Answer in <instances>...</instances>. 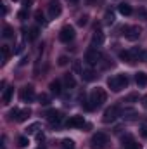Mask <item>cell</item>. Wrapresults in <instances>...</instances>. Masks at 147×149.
Wrapping results in <instances>:
<instances>
[{
    "label": "cell",
    "mask_w": 147,
    "mask_h": 149,
    "mask_svg": "<svg viewBox=\"0 0 147 149\" xmlns=\"http://www.w3.org/2000/svg\"><path fill=\"white\" fill-rule=\"evenodd\" d=\"M123 35L128 38V40H137V38L140 37V28L139 26H125L123 28Z\"/></svg>",
    "instance_id": "7"
},
{
    "label": "cell",
    "mask_w": 147,
    "mask_h": 149,
    "mask_svg": "<svg viewBox=\"0 0 147 149\" xmlns=\"http://www.w3.org/2000/svg\"><path fill=\"white\" fill-rule=\"evenodd\" d=\"M121 116H123L125 120H135V116H137V111H135V109H123Z\"/></svg>",
    "instance_id": "20"
},
{
    "label": "cell",
    "mask_w": 147,
    "mask_h": 149,
    "mask_svg": "<svg viewBox=\"0 0 147 149\" xmlns=\"http://www.w3.org/2000/svg\"><path fill=\"white\" fill-rule=\"evenodd\" d=\"M92 43H94V45H102V43H104V33H102L101 28H95L94 37H92Z\"/></svg>",
    "instance_id": "11"
},
{
    "label": "cell",
    "mask_w": 147,
    "mask_h": 149,
    "mask_svg": "<svg viewBox=\"0 0 147 149\" xmlns=\"http://www.w3.org/2000/svg\"><path fill=\"white\" fill-rule=\"evenodd\" d=\"M3 38H12L14 37V30L10 28V26H3Z\"/></svg>",
    "instance_id": "24"
},
{
    "label": "cell",
    "mask_w": 147,
    "mask_h": 149,
    "mask_svg": "<svg viewBox=\"0 0 147 149\" xmlns=\"http://www.w3.org/2000/svg\"><path fill=\"white\" fill-rule=\"evenodd\" d=\"M95 71L94 70H90V68H85L83 71H81V78L85 80V81H92V80H95Z\"/></svg>",
    "instance_id": "13"
},
{
    "label": "cell",
    "mask_w": 147,
    "mask_h": 149,
    "mask_svg": "<svg viewBox=\"0 0 147 149\" xmlns=\"http://www.w3.org/2000/svg\"><path fill=\"white\" fill-rule=\"evenodd\" d=\"M28 144H30L28 137H24V135H23V137H19V139H17V146H19V148H26Z\"/></svg>",
    "instance_id": "27"
},
{
    "label": "cell",
    "mask_w": 147,
    "mask_h": 149,
    "mask_svg": "<svg viewBox=\"0 0 147 149\" xmlns=\"http://www.w3.org/2000/svg\"><path fill=\"white\" fill-rule=\"evenodd\" d=\"M106 99H107V94H106V90H104V88H101V87L94 88V90H92V94H90L92 108H99V106H102V104L106 102Z\"/></svg>",
    "instance_id": "1"
},
{
    "label": "cell",
    "mask_w": 147,
    "mask_h": 149,
    "mask_svg": "<svg viewBox=\"0 0 147 149\" xmlns=\"http://www.w3.org/2000/svg\"><path fill=\"white\" fill-rule=\"evenodd\" d=\"M125 149H142V148H140V144H137V142L133 141L132 144H128V146H126V148H125Z\"/></svg>",
    "instance_id": "34"
},
{
    "label": "cell",
    "mask_w": 147,
    "mask_h": 149,
    "mask_svg": "<svg viewBox=\"0 0 147 149\" xmlns=\"http://www.w3.org/2000/svg\"><path fill=\"white\" fill-rule=\"evenodd\" d=\"M69 2H71V3H78V2H80V0H69Z\"/></svg>",
    "instance_id": "43"
},
{
    "label": "cell",
    "mask_w": 147,
    "mask_h": 149,
    "mask_svg": "<svg viewBox=\"0 0 147 149\" xmlns=\"http://www.w3.org/2000/svg\"><path fill=\"white\" fill-rule=\"evenodd\" d=\"M14 2H17V0H14Z\"/></svg>",
    "instance_id": "44"
},
{
    "label": "cell",
    "mask_w": 147,
    "mask_h": 149,
    "mask_svg": "<svg viewBox=\"0 0 147 149\" xmlns=\"http://www.w3.org/2000/svg\"><path fill=\"white\" fill-rule=\"evenodd\" d=\"M104 19H106L107 24H112V23H114V12H112V10H107L106 16H104Z\"/></svg>",
    "instance_id": "26"
},
{
    "label": "cell",
    "mask_w": 147,
    "mask_h": 149,
    "mask_svg": "<svg viewBox=\"0 0 147 149\" xmlns=\"http://www.w3.org/2000/svg\"><path fill=\"white\" fill-rule=\"evenodd\" d=\"M62 148L64 149H74V141L73 139H64V141H62Z\"/></svg>",
    "instance_id": "25"
},
{
    "label": "cell",
    "mask_w": 147,
    "mask_h": 149,
    "mask_svg": "<svg viewBox=\"0 0 147 149\" xmlns=\"http://www.w3.org/2000/svg\"><path fill=\"white\" fill-rule=\"evenodd\" d=\"M17 17H19V19H21V21H24V19H26V17H28V12H26V10H21V12H19V14H17Z\"/></svg>",
    "instance_id": "37"
},
{
    "label": "cell",
    "mask_w": 147,
    "mask_h": 149,
    "mask_svg": "<svg viewBox=\"0 0 147 149\" xmlns=\"http://www.w3.org/2000/svg\"><path fill=\"white\" fill-rule=\"evenodd\" d=\"M68 63H69V59H68L66 56H61V57H59V66H66Z\"/></svg>",
    "instance_id": "33"
},
{
    "label": "cell",
    "mask_w": 147,
    "mask_h": 149,
    "mask_svg": "<svg viewBox=\"0 0 147 149\" xmlns=\"http://www.w3.org/2000/svg\"><path fill=\"white\" fill-rule=\"evenodd\" d=\"M119 57H121L123 61H126V63H133V57H132V54H130L128 50H123V52L119 54Z\"/></svg>",
    "instance_id": "22"
},
{
    "label": "cell",
    "mask_w": 147,
    "mask_h": 149,
    "mask_svg": "<svg viewBox=\"0 0 147 149\" xmlns=\"http://www.w3.org/2000/svg\"><path fill=\"white\" fill-rule=\"evenodd\" d=\"M64 85H66V88H74L76 87V80L71 73L64 74Z\"/></svg>",
    "instance_id": "17"
},
{
    "label": "cell",
    "mask_w": 147,
    "mask_h": 149,
    "mask_svg": "<svg viewBox=\"0 0 147 149\" xmlns=\"http://www.w3.org/2000/svg\"><path fill=\"white\" fill-rule=\"evenodd\" d=\"M38 101H40V104H49L50 102V97L47 94H40L38 95Z\"/></svg>",
    "instance_id": "28"
},
{
    "label": "cell",
    "mask_w": 147,
    "mask_h": 149,
    "mask_svg": "<svg viewBox=\"0 0 147 149\" xmlns=\"http://www.w3.org/2000/svg\"><path fill=\"white\" fill-rule=\"evenodd\" d=\"M140 134H142V137H146V139H147V125H144V127H142Z\"/></svg>",
    "instance_id": "39"
},
{
    "label": "cell",
    "mask_w": 147,
    "mask_h": 149,
    "mask_svg": "<svg viewBox=\"0 0 147 149\" xmlns=\"http://www.w3.org/2000/svg\"><path fill=\"white\" fill-rule=\"evenodd\" d=\"M118 106H111V108H107L106 111H104V116H102V121L104 123H112L116 118H118Z\"/></svg>",
    "instance_id": "8"
},
{
    "label": "cell",
    "mask_w": 147,
    "mask_h": 149,
    "mask_svg": "<svg viewBox=\"0 0 147 149\" xmlns=\"http://www.w3.org/2000/svg\"><path fill=\"white\" fill-rule=\"evenodd\" d=\"M49 88H50V92L54 94V95H61V81L59 80H54V81H50V85H49Z\"/></svg>",
    "instance_id": "14"
},
{
    "label": "cell",
    "mask_w": 147,
    "mask_h": 149,
    "mask_svg": "<svg viewBox=\"0 0 147 149\" xmlns=\"http://www.w3.org/2000/svg\"><path fill=\"white\" fill-rule=\"evenodd\" d=\"M37 139L40 142H43V141H45V135H43V134H37Z\"/></svg>",
    "instance_id": "40"
},
{
    "label": "cell",
    "mask_w": 147,
    "mask_h": 149,
    "mask_svg": "<svg viewBox=\"0 0 147 149\" xmlns=\"http://www.w3.org/2000/svg\"><path fill=\"white\" fill-rule=\"evenodd\" d=\"M61 12H62L61 2H59V0H50V2H49V16H50V19L59 17V16H61Z\"/></svg>",
    "instance_id": "3"
},
{
    "label": "cell",
    "mask_w": 147,
    "mask_h": 149,
    "mask_svg": "<svg viewBox=\"0 0 147 149\" xmlns=\"http://www.w3.org/2000/svg\"><path fill=\"white\" fill-rule=\"evenodd\" d=\"M101 59H102L101 52H99L97 49H94V47H92V49H88V50H87V54H85V61H87L88 64H92V66H94V64H97Z\"/></svg>",
    "instance_id": "4"
},
{
    "label": "cell",
    "mask_w": 147,
    "mask_h": 149,
    "mask_svg": "<svg viewBox=\"0 0 147 149\" xmlns=\"http://www.w3.org/2000/svg\"><path fill=\"white\" fill-rule=\"evenodd\" d=\"M38 128H40V123H31V125L26 128V134H28V135H31V134H37Z\"/></svg>",
    "instance_id": "23"
},
{
    "label": "cell",
    "mask_w": 147,
    "mask_h": 149,
    "mask_svg": "<svg viewBox=\"0 0 147 149\" xmlns=\"http://www.w3.org/2000/svg\"><path fill=\"white\" fill-rule=\"evenodd\" d=\"M107 85H109V88L112 90V92H119V90H121V87H119V81H118V78H116V76L107 78Z\"/></svg>",
    "instance_id": "16"
},
{
    "label": "cell",
    "mask_w": 147,
    "mask_h": 149,
    "mask_svg": "<svg viewBox=\"0 0 147 149\" xmlns=\"http://www.w3.org/2000/svg\"><path fill=\"white\" fill-rule=\"evenodd\" d=\"M2 54H3V63H5L7 57H9V45H3L2 47Z\"/></svg>",
    "instance_id": "32"
},
{
    "label": "cell",
    "mask_w": 147,
    "mask_h": 149,
    "mask_svg": "<svg viewBox=\"0 0 147 149\" xmlns=\"http://www.w3.org/2000/svg\"><path fill=\"white\" fill-rule=\"evenodd\" d=\"M38 33H40V30H38L37 26H35V28H31V31H30V38H31V40H37Z\"/></svg>",
    "instance_id": "30"
},
{
    "label": "cell",
    "mask_w": 147,
    "mask_h": 149,
    "mask_svg": "<svg viewBox=\"0 0 147 149\" xmlns=\"http://www.w3.org/2000/svg\"><path fill=\"white\" fill-rule=\"evenodd\" d=\"M137 99H139V97H137L135 94H132V95H128V97H126V102H130V101H137Z\"/></svg>",
    "instance_id": "38"
},
{
    "label": "cell",
    "mask_w": 147,
    "mask_h": 149,
    "mask_svg": "<svg viewBox=\"0 0 147 149\" xmlns=\"http://www.w3.org/2000/svg\"><path fill=\"white\" fill-rule=\"evenodd\" d=\"M121 142H123V146L126 148L128 144H132V142H133V137H132V135H123V137H121Z\"/></svg>",
    "instance_id": "29"
},
{
    "label": "cell",
    "mask_w": 147,
    "mask_h": 149,
    "mask_svg": "<svg viewBox=\"0 0 147 149\" xmlns=\"http://www.w3.org/2000/svg\"><path fill=\"white\" fill-rule=\"evenodd\" d=\"M118 10H119V14H123V16H130V14L133 12L128 3H119V5H118Z\"/></svg>",
    "instance_id": "18"
},
{
    "label": "cell",
    "mask_w": 147,
    "mask_h": 149,
    "mask_svg": "<svg viewBox=\"0 0 147 149\" xmlns=\"http://www.w3.org/2000/svg\"><path fill=\"white\" fill-rule=\"evenodd\" d=\"M35 17H37V21H38V23H45V19H43V14H42L40 10H38L37 14H35Z\"/></svg>",
    "instance_id": "36"
},
{
    "label": "cell",
    "mask_w": 147,
    "mask_h": 149,
    "mask_svg": "<svg viewBox=\"0 0 147 149\" xmlns=\"http://www.w3.org/2000/svg\"><path fill=\"white\" fill-rule=\"evenodd\" d=\"M45 116H47V120H49L50 125H59V123L62 121V114H61V111H55V109H50Z\"/></svg>",
    "instance_id": "10"
},
{
    "label": "cell",
    "mask_w": 147,
    "mask_h": 149,
    "mask_svg": "<svg viewBox=\"0 0 147 149\" xmlns=\"http://www.w3.org/2000/svg\"><path fill=\"white\" fill-rule=\"evenodd\" d=\"M135 83L139 87H146L147 85V73L146 71H139V73L135 74Z\"/></svg>",
    "instance_id": "12"
},
{
    "label": "cell",
    "mask_w": 147,
    "mask_h": 149,
    "mask_svg": "<svg viewBox=\"0 0 147 149\" xmlns=\"http://www.w3.org/2000/svg\"><path fill=\"white\" fill-rule=\"evenodd\" d=\"M107 144H109V139H107V135H106L104 132H97V134L92 137V142H90L92 149H106Z\"/></svg>",
    "instance_id": "2"
},
{
    "label": "cell",
    "mask_w": 147,
    "mask_h": 149,
    "mask_svg": "<svg viewBox=\"0 0 147 149\" xmlns=\"http://www.w3.org/2000/svg\"><path fill=\"white\" fill-rule=\"evenodd\" d=\"M142 106L147 109V95H144V97H142Z\"/></svg>",
    "instance_id": "42"
},
{
    "label": "cell",
    "mask_w": 147,
    "mask_h": 149,
    "mask_svg": "<svg viewBox=\"0 0 147 149\" xmlns=\"http://www.w3.org/2000/svg\"><path fill=\"white\" fill-rule=\"evenodd\" d=\"M12 95H14V87H7L5 90H3V104H9L10 101H12Z\"/></svg>",
    "instance_id": "15"
},
{
    "label": "cell",
    "mask_w": 147,
    "mask_h": 149,
    "mask_svg": "<svg viewBox=\"0 0 147 149\" xmlns=\"http://www.w3.org/2000/svg\"><path fill=\"white\" fill-rule=\"evenodd\" d=\"M30 116H31V109H30V108H26V109L19 111V116H17V121H26V120H28Z\"/></svg>",
    "instance_id": "19"
},
{
    "label": "cell",
    "mask_w": 147,
    "mask_h": 149,
    "mask_svg": "<svg viewBox=\"0 0 147 149\" xmlns=\"http://www.w3.org/2000/svg\"><path fill=\"white\" fill-rule=\"evenodd\" d=\"M17 116H19V109H17V108L10 109V113H9V118H10V120H14V118L17 120Z\"/></svg>",
    "instance_id": "31"
},
{
    "label": "cell",
    "mask_w": 147,
    "mask_h": 149,
    "mask_svg": "<svg viewBox=\"0 0 147 149\" xmlns=\"http://www.w3.org/2000/svg\"><path fill=\"white\" fill-rule=\"evenodd\" d=\"M66 127L68 128H83V127H87V123H85V118L83 116H71L68 121H66Z\"/></svg>",
    "instance_id": "6"
},
{
    "label": "cell",
    "mask_w": 147,
    "mask_h": 149,
    "mask_svg": "<svg viewBox=\"0 0 147 149\" xmlns=\"http://www.w3.org/2000/svg\"><path fill=\"white\" fill-rule=\"evenodd\" d=\"M33 99H35V88L31 85L23 87V90H21V101L23 102H31Z\"/></svg>",
    "instance_id": "9"
},
{
    "label": "cell",
    "mask_w": 147,
    "mask_h": 149,
    "mask_svg": "<svg viewBox=\"0 0 147 149\" xmlns=\"http://www.w3.org/2000/svg\"><path fill=\"white\" fill-rule=\"evenodd\" d=\"M59 38H61V42H64V43H69V42L74 38V28H73V26H69V24H66V26L61 30Z\"/></svg>",
    "instance_id": "5"
},
{
    "label": "cell",
    "mask_w": 147,
    "mask_h": 149,
    "mask_svg": "<svg viewBox=\"0 0 147 149\" xmlns=\"http://www.w3.org/2000/svg\"><path fill=\"white\" fill-rule=\"evenodd\" d=\"M116 78H118V81H119V87H121V88H126V87H128V76H126L125 73L118 74Z\"/></svg>",
    "instance_id": "21"
},
{
    "label": "cell",
    "mask_w": 147,
    "mask_h": 149,
    "mask_svg": "<svg viewBox=\"0 0 147 149\" xmlns=\"http://www.w3.org/2000/svg\"><path fill=\"white\" fill-rule=\"evenodd\" d=\"M74 71H83L81 66H80V63H74Z\"/></svg>",
    "instance_id": "41"
},
{
    "label": "cell",
    "mask_w": 147,
    "mask_h": 149,
    "mask_svg": "<svg viewBox=\"0 0 147 149\" xmlns=\"http://www.w3.org/2000/svg\"><path fill=\"white\" fill-rule=\"evenodd\" d=\"M87 21H88V17H87V16H81V17L78 19V24H80V26H85Z\"/></svg>",
    "instance_id": "35"
}]
</instances>
